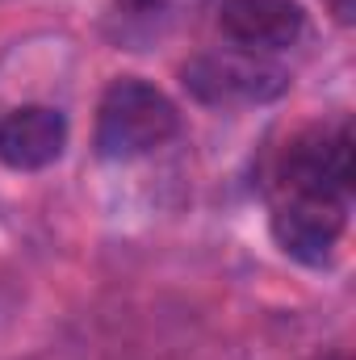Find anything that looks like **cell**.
Returning <instances> with one entry per match:
<instances>
[{"label":"cell","instance_id":"obj_4","mask_svg":"<svg viewBox=\"0 0 356 360\" xmlns=\"http://www.w3.org/2000/svg\"><path fill=\"white\" fill-rule=\"evenodd\" d=\"M348 226V201L340 197H310V193H285V201L272 210V239L285 256L319 269L331 248L340 243Z\"/></svg>","mask_w":356,"mask_h":360},{"label":"cell","instance_id":"obj_2","mask_svg":"<svg viewBox=\"0 0 356 360\" xmlns=\"http://www.w3.org/2000/svg\"><path fill=\"white\" fill-rule=\"evenodd\" d=\"M289 84L285 68H276L268 55L256 51H210L184 63V89L193 92L201 105L214 109H239V105H265L276 101Z\"/></svg>","mask_w":356,"mask_h":360},{"label":"cell","instance_id":"obj_1","mask_svg":"<svg viewBox=\"0 0 356 360\" xmlns=\"http://www.w3.org/2000/svg\"><path fill=\"white\" fill-rule=\"evenodd\" d=\"M180 126L177 105L139 76L113 80L96 109V155L101 160H139L164 147Z\"/></svg>","mask_w":356,"mask_h":360},{"label":"cell","instance_id":"obj_3","mask_svg":"<svg viewBox=\"0 0 356 360\" xmlns=\"http://www.w3.org/2000/svg\"><path fill=\"white\" fill-rule=\"evenodd\" d=\"M285 193H310V197H352V126H314L298 134L281 164Z\"/></svg>","mask_w":356,"mask_h":360},{"label":"cell","instance_id":"obj_6","mask_svg":"<svg viewBox=\"0 0 356 360\" xmlns=\"http://www.w3.org/2000/svg\"><path fill=\"white\" fill-rule=\"evenodd\" d=\"M68 147V117L51 105H21L0 117V164L13 172H42Z\"/></svg>","mask_w":356,"mask_h":360},{"label":"cell","instance_id":"obj_5","mask_svg":"<svg viewBox=\"0 0 356 360\" xmlns=\"http://www.w3.org/2000/svg\"><path fill=\"white\" fill-rule=\"evenodd\" d=\"M214 21L239 51L276 55L306 34V8L298 0H218Z\"/></svg>","mask_w":356,"mask_h":360},{"label":"cell","instance_id":"obj_7","mask_svg":"<svg viewBox=\"0 0 356 360\" xmlns=\"http://www.w3.org/2000/svg\"><path fill=\"white\" fill-rule=\"evenodd\" d=\"M164 0H126V8H134V13H151V8H160Z\"/></svg>","mask_w":356,"mask_h":360}]
</instances>
